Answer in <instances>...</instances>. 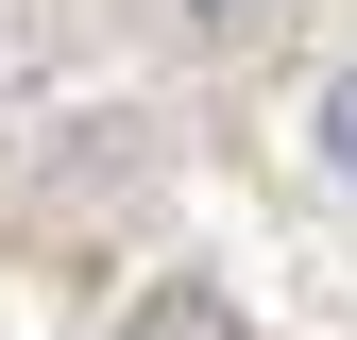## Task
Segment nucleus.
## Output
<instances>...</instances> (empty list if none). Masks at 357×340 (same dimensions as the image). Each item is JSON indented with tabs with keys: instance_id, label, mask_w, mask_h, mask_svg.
Here are the masks:
<instances>
[{
	"instance_id": "1",
	"label": "nucleus",
	"mask_w": 357,
	"mask_h": 340,
	"mask_svg": "<svg viewBox=\"0 0 357 340\" xmlns=\"http://www.w3.org/2000/svg\"><path fill=\"white\" fill-rule=\"evenodd\" d=\"M119 340H238V307H221L204 272H153L137 307H119Z\"/></svg>"
},
{
	"instance_id": "3",
	"label": "nucleus",
	"mask_w": 357,
	"mask_h": 340,
	"mask_svg": "<svg viewBox=\"0 0 357 340\" xmlns=\"http://www.w3.org/2000/svg\"><path fill=\"white\" fill-rule=\"evenodd\" d=\"M306 153H324V170H340V187H357V68L324 85V102H306Z\"/></svg>"
},
{
	"instance_id": "2",
	"label": "nucleus",
	"mask_w": 357,
	"mask_h": 340,
	"mask_svg": "<svg viewBox=\"0 0 357 340\" xmlns=\"http://www.w3.org/2000/svg\"><path fill=\"white\" fill-rule=\"evenodd\" d=\"M170 34H188V52H273L289 34V0H153Z\"/></svg>"
}]
</instances>
